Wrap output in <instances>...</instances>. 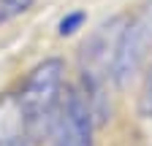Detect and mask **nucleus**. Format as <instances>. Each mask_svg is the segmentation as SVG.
I'll return each mask as SVG.
<instances>
[{
    "mask_svg": "<svg viewBox=\"0 0 152 146\" xmlns=\"http://www.w3.org/2000/svg\"><path fill=\"white\" fill-rule=\"evenodd\" d=\"M63 81H65V62L60 57H49L38 62L19 89V106L27 122L30 135H41L44 130H52V122L57 114V106L63 100Z\"/></svg>",
    "mask_w": 152,
    "mask_h": 146,
    "instance_id": "f257e3e1",
    "label": "nucleus"
},
{
    "mask_svg": "<svg viewBox=\"0 0 152 146\" xmlns=\"http://www.w3.org/2000/svg\"><path fill=\"white\" fill-rule=\"evenodd\" d=\"M92 108L82 89H68L52 122V146H92Z\"/></svg>",
    "mask_w": 152,
    "mask_h": 146,
    "instance_id": "f03ea898",
    "label": "nucleus"
},
{
    "mask_svg": "<svg viewBox=\"0 0 152 146\" xmlns=\"http://www.w3.org/2000/svg\"><path fill=\"white\" fill-rule=\"evenodd\" d=\"M149 49H152V6H147L133 22L125 25L120 46H117V57L111 65V79L120 87H125L139 73Z\"/></svg>",
    "mask_w": 152,
    "mask_h": 146,
    "instance_id": "7ed1b4c3",
    "label": "nucleus"
},
{
    "mask_svg": "<svg viewBox=\"0 0 152 146\" xmlns=\"http://www.w3.org/2000/svg\"><path fill=\"white\" fill-rule=\"evenodd\" d=\"M0 146H33V135L16 95L0 98Z\"/></svg>",
    "mask_w": 152,
    "mask_h": 146,
    "instance_id": "20e7f679",
    "label": "nucleus"
},
{
    "mask_svg": "<svg viewBox=\"0 0 152 146\" xmlns=\"http://www.w3.org/2000/svg\"><path fill=\"white\" fill-rule=\"evenodd\" d=\"M87 22V14L84 11H68L60 22H57V35H63V38H68V35L79 33Z\"/></svg>",
    "mask_w": 152,
    "mask_h": 146,
    "instance_id": "39448f33",
    "label": "nucleus"
},
{
    "mask_svg": "<svg viewBox=\"0 0 152 146\" xmlns=\"http://www.w3.org/2000/svg\"><path fill=\"white\" fill-rule=\"evenodd\" d=\"M35 0H0V22H11L33 8Z\"/></svg>",
    "mask_w": 152,
    "mask_h": 146,
    "instance_id": "423d86ee",
    "label": "nucleus"
},
{
    "mask_svg": "<svg viewBox=\"0 0 152 146\" xmlns=\"http://www.w3.org/2000/svg\"><path fill=\"white\" fill-rule=\"evenodd\" d=\"M141 114L152 119V68L144 79V89H141Z\"/></svg>",
    "mask_w": 152,
    "mask_h": 146,
    "instance_id": "0eeeda50",
    "label": "nucleus"
}]
</instances>
